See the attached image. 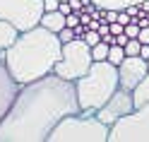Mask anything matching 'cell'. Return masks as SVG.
I'll return each instance as SVG.
<instances>
[{
	"mask_svg": "<svg viewBox=\"0 0 149 142\" xmlns=\"http://www.w3.org/2000/svg\"><path fill=\"white\" fill-rule=\"evenodd\" d=\"M132 111H135L132 92H130V89H123V87H118L113 97H111V99L104 104V106L96 111V118H99V120H104L106 125H113L116 120H120L123 116H127V113H132Z\"/></svg>",
	"mask_w": 149,
	"mask_h": 142,
	"instance_id": "cell-8",
	"label": "cell"
},
{
	"mask_svg": "<svg viewBox=\"0 0 149 142\" xmlns=\"http://www.w3.org/2000/svg\"><path fill=\"white\" fill-rule=\"evenodd\" d=\"M84 41H87L89 46H96V43L101 41V34H99L96 29H87V31H84Z\"/></svg>",
	"mask_w": 149,
	"mask_h": 142,
	"instance_id": "cell-20",
	"label": "cell"
},
{
	"mask_svg": "<svg viewBox=\"0 0 149 142\" xmlns=\"http://www.w3.org/2000/svg\"><path fill=\"white\" fill-rule=\"evenodd\" d=\"M118 20V10H113V7H108V10H104V17H101V22H116Z\"/></svg>",
	"mask_w": 149,
	"mask_h": 142,
	"instance_id": "cell-21",
	"label": "cell"
},
{
	"mask_svg": "<svg viewBox=\"0 0 149 142\" xmlns=\"http://www.w3.org/2000/svg\"><path fill=\"white\" fill-rule=\"evenodd\" d=\"M139 41L142 43H149V27H142V29H139V36H137Z\"/></svg>",
	"mask_w": 149,
	"mask_h": 142,
	"instance_id": "cell-27",
	"label": "cell"
},
{
	"mask_svg": "<svg viewBox=\"0 0 149 142\" xmlns=\"http://www.w3.org/2000/svg\"><path fill=\"white\" fill-rule=\"evenodd\" d=\"M65 24H68V15H63L60 10H46L43 17H41V27H46V29H51L55 34H58Z\"/></svg>",
	"mask_w": 149,
	"mask_h": 142,
	"instance_id": "cell-11",
	"label": "cell"
},
{
	"mask_svg": "<svg viewBox=\"0 0 149 142\" xmlns=\"http://www.w3.org/2000/svg\"><path fill=\"white\" fill-rule=\"evenodd\" d=\"M108 142H149V104L116 120L111 125Z\"/></svg>",
	"mask_w": 149,
	"mask_h": 142,
	"instance_id": "cell-6",
	"label": "cell"
},
{
	"mask_svg": "<svg viewBox=\"0 0 149 142\" xmlns=\"http://www.w3.org/2000/svg\"><path fill=\"white\" fill-rule=\"evenodd\" d=\"M17 92H19V82L12 77V72H10V68H7L5 58L0 55V120L5 118L7 111H10Z\"/></svg>",
	"mask_w": 149,
	"mask_h": 142,
	"instance_id": "cell-10",
	"label": "cell"
},
{
	"mask_svg": "<svg viewBox=\"0 0 149 142\" xmlns=\"http://www.w3.org/2000/svg\"><path fill=\"white\" fill-rule=\"evenodd\" d=\"M77 111L82 108L74 82L48 72L19 84L10 111L0 120V142H48L53 128Z\"/></svg>",
	"mask_w": 149,
	"mask_h": 142,
	"instance_id": "cell-1",
	"label": "cell"
},
{
	"mask_svg": "<svg viewBox=\"0 0 149 142\" xmlns=\"http://www.w3.org/2000/svg\"><path fill=\"white\" fill-rule=\"evenodd\" d=\"M118 22L120 24H127V22H132V17H130L125 10H118Z\"/></svg>",
	"mask_w": 149,
	"mask_h": 142,
	"instance_id": "cell-25",
	"label": "cell"
},
{
	"mask_svg": "<svg viewBox=\"0 0 149 142\" xmlns=\"http://www.w3.org/2000/svg\"><path fill=\"white\" fill-rule=\"evenodd\" d=\"M91 63H94V55H91V46L79 39V36H74L72 41L63 43V53H60V60L55 63V75H60L65 80H77L82 77L89 68Z\"/></svg>",
	"mask_w": 149,
	"mask_h": 142,
	"instance_id": "cell-5",
	"label": "cell"
},
{
	"mask_svg": "<svg viewBox=\"0 0 149 142\" xmlns=\"http://www.w3.org/2000/svg\"><path fill=\"white\" fill-rule=\"evenodd\" d=\"M108 29H111V34H113V36H118V34H123V31H125V24H120V22L116 20V22H111V24H108Z\"/></svg>",
	"mask_w": 149,
	"mask_h": 142,
	"instance_id": "cell-22",
	"label": "cell"
},
{
	"mask_svg": "<svg viewBox=\"0 0 149 142\" xmlns=\"http://www.w3.org/2000/svg\"><path fill=\"white\" fill-rule=\"evenodd\" d=\"M60 0H43V10H58Z\"/></svg>",
	"mask_w": 149,
	"mask_h": 142,
	"instance_id": "cell-26",
	"label": "cell"
},
{
	"mask_svg": "<svg viewBox=\"0 0 149 142\" xmlns=\"http://www.w3.org/2000/svg\"><path fill=\"white\" fill-rule=\"evenodd\" d=\"M77 24H79V12H74V10H72V12L68 15V27H72V29H74Z\"/></svg>",
	"mask_w": 149,
	"mask_h": 142,
	"instance_id": "cell-23",
	"label": "cell"
},
{
	"mask_svg": "<svg viewBox=\"0 0 149 142\" xmlns=\"http://www.w3.org/2000/svg\"><path fill=\"white\" fill-rule=\"evenodd\" d=\"M58 10H60L63 15H70V12H72V7H70V3H68V0H63V3L58 5Z\"/></svg>",
	"mask_w": 149,
	"mask_h": 142,
	"instance_id": "cell-28",
	"label": "cell"
},
{
	"mask_svg": "<svg viewBox=\"0 0 149 142\" xmlns=\"http://www.w3.org/2000/svg\"><path fill=\"white\" fill-rule=\"evenodd\" d=\"M123 58H125V48H123V46H120V43H113V46H111V48H108V63H113V65H120V63H123Z\"/></svg>",
	"mask_w": 149,
	"mask_h": 142,
	"instance_id": "cell-15",
	"label": "cell"
},
{
	"mask_svg": "<svg viewBox=\"0 0 149 142\" xmlns=\"http://www.w3.org/2000/svg\"><path fill=\"white\" fill-rule=\"evenodd\" d=\"M147 72H149V68H147V58H142V55H125L123 63L118 65V80H120V87L132 92L137 84L142 82V77H144Z\"/></svg>",
	"mask_w": 149,
	"mask_h": 142,
	"instance_id": "cell-9",
	"label": "cell"
},
{
	"mask_svg": "<svg viewBox=\"0 0 149 142\" xmlns=\"http://www.w3.org/2000/svg\"><path fill=\"white\" fill-rule=\"evenodd\" d=\"M132 99H135V108L144 106V104H149V72L142 77V82L137 84V87L132 89Z\"/></svg>",
	"mask_w": 149,
	"mask_h": 142,
	"instance_id": "cell-13",
	"label": "cell"
},
{
	"mask_svg": "<svg viewBox=\"0 0 149 142\" xmlns=\"http://www.w3.org/2000/svg\"><path fill=\"white\" fill-rule=\"evenodd\" d=\"M96 7L101 10H108V7H113V10H125L127 5H139L142 0H91Z\"/></svg>",
	"mask_w": 149,
	"mask_h": 142,
	"instance_id": "cell-14",
	"label": "cell"
},
{
	"mask_svg": "<svg viewBox=\"0 0 149 142\" xmlns=\"http://www.w3.org/2000/svg\"><path fill=\"white\" fill-rule=\"evenodd\" d=\"M43 0H0V20H7L19 31L41 24Z\"/></svg>",
	"mask_w": 149,
	"mask_h": 142,
	"instance_id": "cell-7",
	"label": "cell"
},
{
	"mask_svg": "<svg viewBox=\"0 0 149 142\" xmlns=\"http://www.w3.org/2000/svg\"><path fill=\"white\" fill-rule=\"evenodd\" d=\"M108 48H111V43H106L104 39H101L96 46H91V55H94V60H106L108 58Z\"/></svg>",
	"mask_w": 149,
	"mask_h": 142,
	"instance_id": "cell-16",
	"label": "cell"
},
{
	"mask_svg": "<svg viewBox=\"0 0 149 142\" xmlns=\"http://www.w3.org/2000/svg\"><path fill=\"white\" fill-rule=\"evenodd\" d=\"M139 48H142V41H139V39H127L125 55H139Z\"/></svg>",
	"mask_w": 149,
	"mask_h": 142,
	"instance_id": "cell-17",
	"label": "cell"
},
{
	"mask_svg": "<svg viewBox=\"0 0 149 142\" xmlns=\"http://www.w3.org/2000/svg\"><path fill=\"white\" fill-rule=\"evenodd\" d=\"M139 29H142V27H139L137 22H127V24H125V36H127V39H137V36H139Z\"/></svg>",
	"mask_w": 149,
	"mask_h": 142,
	"instance_id": "cell-18",
	"label": "cell"
},
{
	"mask_svg": "<svg viewBox=\"0 0 149 142\" xmlns=\"http://www.w3.org/2000/svg\"><path fill=\"white\" fill-rule=\"evenodd\" d=\"M125 12H127L130 17H137L139 12H142V7H139V5H127V7H125Z\"/></svg>",
	"mask_w": 149,
	"mask_h": 142,
	"instance_id": "cell-24",
	"label": "cell"
},
{
	"mask_svg": "<svg viewBox=\"0 0 149 142\" xmlns=\"http://www.w3.org/2000/svg\"><path fill=\"white\" fill-rule=\"evenodd\" d=\"M60 53H63V41L58 39V34L39 24L26 31H19L15 43L3 53V58L12 77L19 84H26L53 72L55 63L60 60Z\"/></svg>",
	"mask_w": 149,
	"mask_h": 142,
	"instance_id": "cell-2",
	"label": "cell"
},
{
	"mask_svg": "<svg viewBox=\"0 0 149 142\" xmlns=\"http://www.w3.org/2000/svg\"><path fill=\"white\" fill-rule=\"evenodd\" d=\"M60 3H63V0H60Z\"/></svg>",
	"mask_w": 149,
	"mask_h": 142,
	"instance_id": "cell-30",
	"label": "cell"
},
{
	"mask_svg": "<svg viewBox=\"0 0 149 142\" xmlns=\"http://www.w3.org/2000/svg\"><path fill=\"white\" fill-rule=\"evenodd\" d=\"M58 39H60L63 43H68V41H72V39H74V29H72V27H68V24H65L63 29L58 31Z\"/></svg>",
	"mask_w": 149,
	"mask_h": 142,
	"instance_id": "cell-19",
	"label": "cell"
},
{
	"mask_svg": "<svg viewBox=\"0 0 149 142\" xmlns=\"http://www.w3.org/2000/svg\"><path fill=\"white\" fill-rule=\"evenodd\" d=\"M17 36H19V29H17L15 24H10L7 20H0V55L15 43Z\"/></svg>",
	"mask_w": 149,
	"mask_h": 142,
	"instance_id": "cell-12",
	"label": "cell"
},
{
	"mask_svg": "<svg viewBox=\"0 0 149 142\" xmlns=\"http://www.w3.org/2000/svg\"><path fill=\"white\" fill-rule=\"evenodd\" d=\"M111 125L96 118L91 111H77L65 116L48 135V142H108Z\"/></svg>",
	"mask_w": 149,
	"mask_h": 142,
	"instance_id": "cell-4",
	"label": "cell"
},
{
	"mask_svg": "<svg viewBox=\"0 0 149 142\" xmlns=\"http://www.w3.org/2000/svg\"><path fill=\"white\" fill-rule=\"evenodd\" d=\"M147 68H149V58H147Z\"/></svg>",
	"mask_w": 149,
	"mask_h": 142,
	"instance_id": "cell-29",
	"label": "cell"
},
{
	"mask_svg": "<svg viewBox=\"0 0 149 142\" xmlns=\"http://www.w3.org/2000/svg\"><path fill=\"white\" fill-rule=\"evenodd\" d=\"M74 87H77L79 108L96 113L116 94V89L120 87L118 65L108 63V60H94L91 68L82 75V77L74 80Z\"/></svg>",
	"mask_w": 149,
	"mask_h": 142,
	"instance_id": "cell-3",
	"label": "cell"
}]
</instances>
